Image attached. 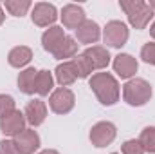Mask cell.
<instances>
[{
    "instance_id": "6da1fadb",
    "label": "cell",
    "mask_w": 155,
    "mask_h": 154,
    "mask_svg": "<svg viewBox=\"0 0 155 154\" xmlns=\"http://www.w3.org/2000/svg\"><path fill=\"white\" fill-rule=\"evenodd\" d=\"M90 89L103 105H114L119 100V83L110 73H96L88 80Z\"/></svg>"
},
{
    "instance_id": "7a4b0ae2",
    "label": "cell",
    "mask_w": 155,
    "mask_h": 154,
    "mask_svg": "<svg viewBox=\"0 0 155 154\" xmlns=\"http://www.w3.org/2000/svg\"><path fill=\"white\" fill-rule=\"evenodd\" d=\"M119 5L126 13L130 26L135 29H144L153 16V9L144 0H121Z\"/></svg>"
},
{
    "instance_id": "3957f363",
    "label": "cell",
    "mask_w": 155,
    "mask_h": 154,
    "mask_svg": "<svg viewBox=\"0 0 155 154\" xmlns=\"http://www.w3.org/2000/svg\"><path fill=\"white\" fill-rule=\"evenodd\" d=\"M123 96H124V102L128 105L141 107L146 102H150V98H152V85L146 80H143V78H134V80L124 83Z\"/></svg>"
},
{
    "instance_id": "277c9868",
    "label": "cell",
    "mask_w": 155,
    "mask_h": 154,
    "mask_svg": "<svg viewBox=\"0 0 155 154\" xmlns=\"http://www.w3.org/2000/svg\"><path fill=\"white\" fill-rule=\"evenodd\" d=\"M74 103H76V96L71 89L67 87H60L56 89L52 94H51V100H49V105H51V111L56 113V114H67L74 109Z\"/></svg>"
},
{
    "instance_id": "5b68a950",
    "label": "cell",
    "mask_w": 155,
    "mask_h": 154,
    "mask_svg": "<svg viewBox=\"0 0 155 154\" xmlns=\"http://www.w3.org/2000/svg\"><path fill=\"white\" fill-rule=\"evenodd\" d=\"M116 134H117V131H116L114 123H110V121H99L90 131V142H92V145H96V147L101 149V147L110 145L116 140Z\"/></svg>"
},
{
    "instance_id": "8992f818",
    "label": "cell",
    "mask_w": 155,
    "mask_h": 154,
    "mask_svg": "<svg viewBox=\"0 0 155 154\" xmlns=\"http://www.w3.org/2000/svg\"><path fill=\"white\" fill-rule=\"evenodd\" d=\"M103 40L110 47H123L126 44V40H128V27H126V24H123L119 20L108 22L105 31H103Z\"/></svg>"
},
{
    "instance_id": "52a82bcc",
    "label": "cell",
    "mask_w": 155,
    "mask_h": 154,
    "mask_svg": "<svg viewBox=\"0 0 155 154\" xmlns=\"http://www.w3.org/2000/svg\"><path fill=\"white\" fill-rule=\"evenodd\" d=\"M18 154H33L40 147V136L35 129H24L13 140Z\"/></svg>"
},
{
    "instance_id": "ba28073f",
    "label": "cell",
    "mask_w": 155,
    "mask_h": 154,
    "mask_svg": "<svg viewBox=\"0 0 155 154\" xmlns=\"http://www.w3.org/2000/svg\"><path fill=\"white\" fill-rule=\"evenodd\" d=\"M31 18L33 22L38 26V27H49L56 22L58 15H56V7L52 4H47V2H40L33 7V13H31Z\"/></svg>"
},
{
    "instance_id": "9c48e42d",
    "label": "cell",
    "mask_w": 155,
    "mask_h": 154,
    "mask_svg": "<svg viewBox=\"0 0 155 154\" xmlns=\"http://www.w3.org/2000/svg\"><path fill=\"white\" fill-rule=\"evenodd\" d=\"M24 129H25V116L20 111H15V113H11V114H7L5 118L0 120V131L5 136H13L15 138Z\"/></svg>"
},
{
    "instance_id": "30bf717a",
    "label": "cell",
    "mask_w": 155,
    "mask_h": 154,
    "mask_svg": "<svg viewBox=\"0 0 155 154\" xmlns=\"http://www.w3.org/2000/svg\"><path fill=\"white\" fill-rule=\"evenodd\" d=\"M85 11L81 5L76 4H67L63 9H61V22L67 29H78L83 22H85Z\"/></svg>"
},
{
    "instance_id": "8fae6325",
    "label": "cell",
    "mask_w": 155,
    "mask_h": 154,
    "mask_svg": "<svg viewBox=\"0 0 155 154\" xmlns=\"http://www.w3.org/2000/svg\"><path fill=\"white\" fill-rule=\"evenodd\" d=\"M65 37H67V35H65L63 27L52 26L51 29H47V31L41 35V45H43L45 51H49L51 54H54V53L60 49V45L63 44Z\"/></svg>"
},
{
    "instance_id": "7c38bea8",
    "label": "cell",
    "mask_w": 155,
    "mask_h": 154,
    "mask_svg": "<svg viewBox=\"0 0 155 154\" xmlns=\"http://www.w3.org/2000/svg\"><path fill=\"white\" fill-rule=\"evenodd\" d=\"M137 67H139V64H137V60L132 54L121 53V54H117L114 58V71L121 78H132L137 73Z\"/></svg>"
},
{
    "instance_id": "4fadbf2b",
    "label": "cell",
    "mask_w": 155,
    "mask_h": 154,
    "mask_svg": "<svg viewBox=\"0 0 155 154\" xmlns=\"http://www.w3.org/2000/svg\"><path fill=\"white\" fill-rule=\"evenodd\" d=\"M83 56L90 62L92 69H105L108 64H110V54L105 47L101 45H94V47H88L83 51Z\"/></svg>"
},
{
    "instance_id": "5bb4252c",
    "label": "cell",
    "mask_w": 155,
    "mask_h": 154,
    "mask_svg": "<svg viewBox=\"0 0 155 154\" xmlns=\"http://www.w3.org/2000/svg\"><path fill=\"white\" fill-rule=\"evenodd\" d=\"M24 116H25L27 123H31L33 127H38L47 118V107H45V103L41 100H33V102L27 103Z\"/></svg>"
},
{
    "instance_id": "9a60e30c",
    "label": "cell",
    "mask_w": 155,
    "mask_h": 154,
    "mask_svg": "<svg viewBox=\"0 0 155 154\" xmlns=\"http://www.w3.org/2000/svg\"><path fill=\"white\" fill-rule=\"evenodd\" d=\"M99 37H101L99 26L92 20H85L76 29V40L79 44H94L99 40Z\"/></svg>"
},
{
    "instance_id": "2e32d148",
    "label": "cell",
    "mask_w": 155,
    "mask_h": 154,
    "mask_svg": "<svg viewBox=\"0 0 155 154\" xmlns=\"http://www.w3.org/2000/svg\"><path fill=\"white\" fill-rule=\"evenodd\" d=\"M78 80V71L74 62H63L56 67V82L61 85V87H69L72 85L74 82Z\"/></svg>"
},
{
    "instance_id": "e0dca14e",
    "label": "cell",
    "mask_w": 155,
    "mask_h": 154,
    "mask_svg": "<svg viewBox=\"0 0 155 154\" xmlns=\"http://www.w3.org/2000/svg\"><path fill=\"white\" fill-rule=\"evenodd\" d=\"M33 58V51L25 45H18V47H13L7 54V60H9V65L11 67H24L31 62Z\"/></svg>"
},
{
    "instance_id": "ac0fdd59",
    "label": "cell",
    "mask_w": 155,
    "mask_h": 154,
    "mask_svg": "<svg viewBox=\"0 0 155 154\" xmlns=\"http://www.w3.org/2000/svg\"><path fill=\"white\" fill-rule=\"evenodd\" d=\"M36 75L38 71L35 67H29L18 75V89L24 94H35V83H36Z\"/></svg>"
},
{
    "instance_id": "d6986e66",
    "label": "cell",
    "mask_w": 155,
    "mask_h": 154,
    "mask_svg": "<svg viewBox=\"0 0 155 154\" xmlns=\"http://www.w3.org/2000/svg\"><path fill=\"white\" fill-rule=\"evenodd\" d=\"M52 83H54V78L49 71H38L36 83H35V93H38L40 96H47L52 91Z\"/></svg>"
},
{
    "instance_id": "ffe728a7",
    "label": "cell",
    "mask_w": 155,
    "mask_h": 154,
    "mask_svg": "<svg viewBox=\"0 0 155 154\" xmlns=\"http://www.w3.org/2000/svg\"><path fill=\"white\" fill-rule=\"evenodd\" d=\"M78 51V44H76V38H72V37H65L63 40V44L60 45V49L54 53V58H58V60H65V58H72L74 54H76Z\"/></svg>"
},
{
    "instance_id": "44dd1931",
    "label": "cell",
    "mask_w": 155,
    "mask_h": 154,
    "mask_svg": "<svg viewBox=\"0 0 155 154\" xmlns=\"http://www.w3.org/2000/svg\"><path fill=\"white\" fill-rule=\"evenodd\" d=\"M4 5L13 16H24L31 9V2L29 0H5Z\"/></svg>"
},
{
    "instance_id": "7402d4cb",
    "label": "cell",
    "mask_w": 155,
    "mask_h": 154,
    "mask_svg": "<svg viewBox=\"0 0 155 154\" xmlns=\"http://www.w3.org/2000/svg\"><path fill=\"white\" fill-rule=\"evenodd\" d=\"M139 142H141V145L144 147V152L155 154V127H146V129L141 132Z\"/></svg>"
},
{
    "instance_id": "603a6c76",
    "label": "cell",
    "mask_w": 155,
    "mask_h": 154,
    "mask_svg": "<svg viewBox=\"0 0 155 154\" xmlns=\"http://www.w3.org/2000/svg\"><path fill=\"white\" fill-rule=\"evenodd\" d=\"M72 62H74V65H76L78 78H88V76H90V73L94 71V69H92V65H90V62H88L83 54H78Z\"/></svg>"
},
{
    "instance_id": "cb8c5ba5",
    "label": "cell",
    "mask_w": 155,
    "mask_h": 154,
    "mask_svg": "<svg viewBox=\"0 0 155 154\" xmlns=\"http://www.w3.org/2000/svg\"><path fill=\"white\" fill-rule=\"evenodd\" d=\"M16 109H15V100H13V96H9V94H0V120L2 118H5L7 114H11V113H15Z\"/></svg>"
},
{
    "instance_id": "d4e9b609",
    "label": "cell",
    "mask_w": 155,
    "mask_h": 154,
    "mask_svg": "<svg viewBox=\"0 0 155 154\" xmlns=\"http://www.w3.org/2000/svg\"><path fill=\"white\" fill-rule=\"evenodd\" d=\"M121 152L123 154H144V147L141 145L139 140H128V142L123 143Z\"/></svg>"
},
{
    "instance_id": "484cf974",
    "label": "cell",
    "mask_w": 155,
    "mask_h": 154,
    "mask_svg": "<svg viewBox=\"0 0 155 154\" xmlns=\"http://www.w3.org/2000/svg\"><path fill=\"white\" fill-rule=\"evenodd\" d=\"M141 58L150 64V65H155V42H148L144 44V47L141 49Z\"/></svg>"
},
{
    "instance_id": "4316f807",
    "label": "cell",
    "mask_w": 155,
    "mask_h": 154,
    "mask_svg": "<svg viewBox=\"0 0 155 154\" xmlns=\"http://www.w3.org/2000/svg\"><path fill=\"white\" fill-rule=\"evenodd\" d=\"M0 154H18V151L11 140H2L0 142Z\"/></svg>"
},
{
    "instance_id": "83f0119b",
    "label": "cell",
    "mask_w": 155,
    "mask_h": 154,
    "mask_svg": "<svg viewBox=\"0 0 155 154\" xmlns=\"http://www.w3.org/2000/svg\"><path fill=\"white\" fill-rule=\"evenodd\" d=\"M4 20H5V15H4V9H2V5H0V26L4 24Z\"/></svg>"
},
{
    "instance_id": "f1b7e54d",
    "label": "cell",
    "mask_w": 155,
    "mask_h": 154,
    "mask_svg": "<svg viewBox=\"0 0 155 154\" xmlns=\"http://www.w3.org/2000/svg\"><path fill=\"white\" fill-rule=\"evenodd\" d=\"M38 154H60L58 151H52V149H47V151H41V152H38Z\"/></svg>"
},
{
    "instance_id": "f546056e",
    "label": "cell",
    "mask_w": 155,
    "mask_h": 154,
    "mask_svg": "<svg viewBox=\"0 0 155 154\" xmlns=\"http://www.w3.org/2000/svg\"><path fill=\"white\" fill-rule=\"evenodd\" d=\"M150 35H152V37L155 38V22L152 24V27H150Z\"/></svg>"
},
{
    "instance_id": "4dcf8cb0",
    "label": "cell",
    "mask_w": 155,
    "mask_h": 154,
    "mask_svg": "<svg viewBox=\"0 0 155 154\" xmlns=\"http://www.w3.org/2000/svg\"><path fill=\"white\" fill-rule=\"evenodd\" d=\"M148 4H150V7H152V9H153V11H155V0H150Z\"/></svg>"
},
{
    "instance_id": "1f68e13d",
    "label": "cell",
    "mask_w": 155,
    "mask_h": 154,
    "mask_svg": "<svg viewBox=\"0 0 155 154\" xmlns=\"http://www.w3.org/2000/svg\"><path fill=\"white\" fill-rule=\"evenodd\" d=\"M112 154H117V152H112Z\"/></svg>"
}]
</instances>
